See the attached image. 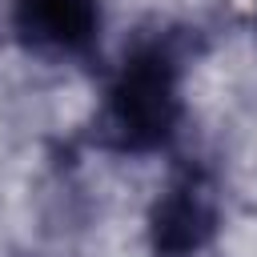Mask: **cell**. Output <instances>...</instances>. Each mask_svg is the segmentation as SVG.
Masks as SVG:
<instances>
[{"label": "cell", "mask_w": 257, "mask_h": 257, "mask_svg": "<svg viewBox=\"0 0 257 257\" xmlns=\"http://www.w3.org/2000/svg\"><path fill=\"white\" fill-rule=\"evenodd\" d=\"M16 32L28 48L52 56H76L96 40V0H12Z\"/></svg>", "instance_id": "cell-3"}, {"label": "cell", "mask_w": 257, "mask_h": 257, "mask_svg": "<svg viewBox=\"0 0 257 257\" xmlns=\"http://www.w3.org/2000/svg\"><path fill=\"white\" fill-rule=\"evenodd\" d=\"M181 120V60L169 40L137 44L96 112V141L116 153L161 149Z\"/></svg>", "instance_id": "cell-1"}, {"label": "cell", "mask_w": 257, "mask_h": 257, "mask_svg": "<svg viewBox=\"0 0 257 257\" xmlns=\"http://www.w3.org/2000/svg\"><path fill=\"white\" fill-rule=\"evenodd\" d=\"M217 233V185L205 169H181L165 185L149 217L157 257H197Z\"/></svg>", "instance_id": "cell-2"}]
</instances>
